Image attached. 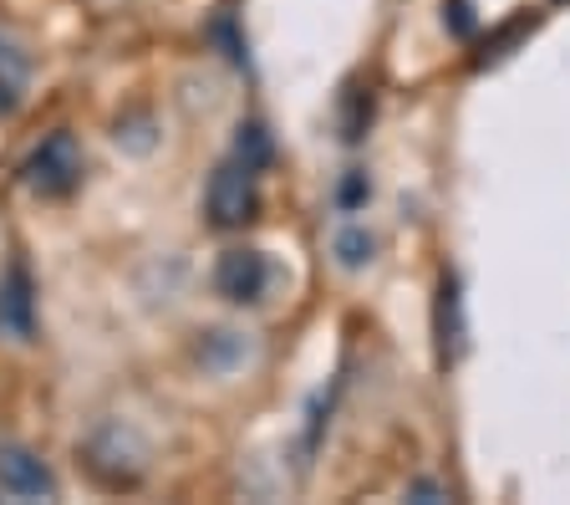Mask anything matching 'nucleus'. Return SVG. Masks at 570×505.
I'll use <instances>...</instances> for the list:
<instances>
[{"instance_id":"obj_1","label":"nucleus","mask_w":570,"mask_h":505,"mask_svg":"<svg viewBox=\"0 0 570 505\" xmlns=\"http://www.w3.org/2000/svg\"><path fill=\"white\" fill-rule=\"evenodd\" d=\"M204 215L214 230H245L249 220L261 215V168L245 164V158H225V164L209 174V190H204Z\"/></svg>"},{"instance_id":"obj_2","label":"nucleus","mask_w":570,"mask_h":505,"mask_svg":"<svg viewBox=\"0 0 570 505\" xmlns=\"http://www.w3.org/2000/svg\"><path fill=\"white\" fill-rule=\"evenodd\" d=\"M21 184L31 194H41V200H67L82 184V144H77V133L67 128L47 133L21 164Z\"/></svg>"},{"instance_id":"obj_3","label":"nucleus","mask_w":570,"mask_h":505,"mask_svg":"<svg viewBox=\"0 0 570 505\" xmlns=\"http://www.w3.org/2000/svg\"><path fill=\"white\" fill-rule=\"evenodd\" d=\"M271 287H275V265H271L265 251L239 245V251H225L219 265H214V291H219L225 301H235V307H255V301H265Z\"/></svg>"},{"instance_id":"obj_4","label":"nucleus","mask_w":570,"mask_h":505,"mask_svg":"<svg viewBox=\"0 0 570 505\" xmlns=\"http://www.w3.org/2000/svg\"><path fill=\"white\" fill-rule=\"evenodd\" d=\"M0 491L16 501H51L57 495V475L47 459L26 445H0Z\"/></svg>"},{"instance_id":"obj_5","label":"nucleus","mask_w":570,"mask_h":505,"mask_svg":"<svg viewBox=\"0 0 570 505\" xmlns=\"http://www.w3.org/2000/svg\"><path fill=\"white\" fill-rule=\"evenodd\" d=\"M0 332L16 342H31L36 332V287L21 255L6 261V271H0Z\"/></svg>"},{"instance_id":"obj_6","label":"nucleus","mask_w":570,"mask_h":505,"mask_svg":"<svg viewBox=\"0 0 570 505\" xmlns=\"http://www.w3.org/2000/svg\"><path fill=\"white\" fill-rule=\"evenodd\" d=\"M433 327H439V358L459 362V352H463V301H459V281L453 276L439 281V312H433Z\"/></svg>"},{"instance_id":"obj_7","label":"nucleus","mask_w":570,"mask_h":505,"mask_svg":"<svg viewBox=\"0 0 570 505\" xmlns=\"http://www.w3.org/2000/svg\"><path fill=\"white\" fill-rule=\"evenodd\" d=\"M31 87V57L11 37H0V118H11Z\"/></svg>"},{"instance_id":"obj_8","label":"nucleus","mask_w":570,"mask_h":505,"mask_svg":"<svg viewBox=\"0 0 570 505\" xmlns=\"http://www.w3.org/2000/svg\"><path fill=\"white\" fill-rule=\"evenodd\" d=\"M235 154L245 158V164H255V168H265V164H271V138H265V128H261V123H245V128H239V138H235Z\"/></svg>"},{"instance_id":"obj_9","label":"nucleus","mask_w":570,"mask_h":505,"mask_svg":"<svg viewBox=\"0 0 570 505\" xmlns=\"http://www.w3.org/2000/svg\"><path fill=\"white\" fill-rule=\"evenodd\" d=\"M336 255H342L346 271L367 265L372 261V235H367V230H342V235H336Z\"/></svg>"},{"instance_id":"obj_10","label":"nucleus","mask_w":570,"mask_h":505,"mask_svg":"<svg viewBox=\"0 0 570 505\" xmlns=\"http://www.w3.org/2000/svg\"><path fill=\"white\" fill-rule=\"evenodd\" d=\"M407 495H413V501H449V491H443V485H433V480L407 485Z\"/></svg>"}]
</instances>
